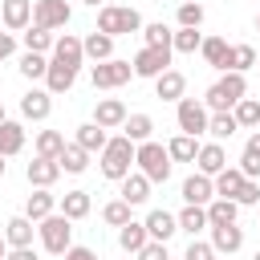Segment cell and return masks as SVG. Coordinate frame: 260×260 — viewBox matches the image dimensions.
<instances>
[{
	"mask_svg": "<svg viewBox=\"0 0 260 260\" xmlns=\"http://www.w3.org/2000/svg\"><path fill=\"white\" fill-rule=\"evenodd\" d=\"M142 37H146V45H150V49H171V45H175V32H171L162 20L142 24Z\"/></svg>",
	"mask_w": 260,
	"mask_h": 260,
	"instance_id": "cell-40",
	"label": "cell"
},
{
	"mask_svg": "<svg viewBox=\"0 0 260 260\" xmlns=\"http://www.w3.org/2000/svg\"><path fill=\"white\" fill-rule=\"evenodd\" d=\"M183 260H215V248L207 240H191L187 252H183Z\"/></svg>",
	"mask_w": 260,
	"mask_h": 260,
	"instance_id": "cell-46",
	"label": "cell"
},
{
	"mask_svg": "<svg viewBox=\"0 0 260 260\" xmlns=\"http://www.w3.org/2000/svg\"><path fill=\"white\" fill-rule=\"evenodd\" d=\"M61 215L65 219H85L89 215V191H65L61 195Z\"/></svg>",
	"mask_w": 260,
	"mask_h": 260,
	"instance_id": "cell-34",
	"label": "cell"
},
{
	"mask_svg": "<svg viewBox=\"0 0 260 260\" xmlns=\"http://www.w3.org/2000/svg\"><path fill=\"white\" fill-rule=\"evenodd\" d=\"M183 93H187V77H183L179 69H167L162 77H154V98H162V102H183Z\"/></svg>",
	"mask_w": 260,
	"mask_h": 260,
	"instance_id": "cell-18",
	"label": "cell"
},
{
	"mask_svg": "<svg viewBox=\"0 0 260 260\" xmlns=\"http://www.w3.org/2000/svg\"><path fill=\"white\" fill-rule=\"evenodd\" d=\"M167 154H171V162H195L199 142H195L191 134H175V138L167 142Z\"/></svg>",
	"mask_w": 260,
	"mask_h": 260,
	"instance_id": "cell-33",
	"label": "cell"
},
{
	"mask_svg": "<svg viewBox=\"0 0 260 260\" xmlns=\"http://www.w3.org/2000/svg\"><path fill=\"white\" fill-rule=\"evenodd\" d=\"M0 260H8V240H4V232H0Z\"/></svg>",
	"mask_w": 260,
	"mask_h": 260,
	"instance_id": "cell-54",
	"label": "cell"
},
{
	"mask_svg": "<svg viewBox=\"0 0 260 260\" xmlns=\"http://www.w3.org/2000/svg\"><path fill=\"white\" fill-rule=\"evenodd\" d=\"M126 106L118 102V98H98V106H93V122L102 126V130H118V126H126Z\"/></svg>",
	"mask_w": 260,
	"mask_h": 260,
	"instance_id": "cell-11",
	"label": "cell"
},
{
	"mask_svg": "<svg viewBox=\"0 0 260 260\" xmlns=\"http://www.w3.org/2000/svg\"><path fill=\"white\" fill-rule=\"evenodd\" d=\"M65 260H98V252H93V248H77V244H73V248L65 252Z\"/></svg>",
	"mask_w": 260,
	"mask_h": 260,
	"instance_id": "cell-51",
	"label": "cell"
},
{
	"mask_svg": "<svg viewBox=\"0 0 260 260\" xmlns=\"http://www.w3.org/2000/svg\"><path fill=\"white\" fill-rule=\"evenodd\" d=\"M118 199H126L130 207L146 203V199H150V179H146L142 171H130V175L122 179V195H118Z\"/></svg>",
	"mask_w": 260,
	"mask_h": 260,
	"instance_id": "cell-21",
	"label": "cell"
},
{
	"mask_svg": "<svg viewBox=\"0 0 260 260\" xmlns=\"http://www.w3.org/2000/svg\"><path fill=\"white\" fill-rule=\"evenodd\" d=\"M57 162H61V171H65V175H81V171L89 167V150H81L77 142H69V146L61 150V158H57Z\"/></svg>",
	"mask_w": 260,
	"mask_h": 260,
	"instance_id": "cell-36",
	"label": "cell"
},
{
	"mask_svg": "<svg viewBox=\"0 0 260 260\" xmlns=\"http://www.w3.org/2000/svg\"><path fill=\"white\" fill-rule=\"evenodd\" d=\"M244 154H252V158H260V130H256V134H252V138L244 142Z\"/></svg>",
	"mask_w": 260,
	"mask_h": 260,
	"instance_id": "cell-53",
	"label": "cell"
},
{
	"mask_svg": "<svg viewBox=\"0 0 260 260\" xmlns=\"http://www.w3.org/2000/svg\"><path fill=\"white\" fill-rule=\"evenodd\" d=\"M73 81H77V69L61 65V61H49V73H45V89L49 93H69Z\"/></svg>",
	"mask_w": 260,
	"mask_h": 260,
	"instance_id": "cell-23",
	"label": "cell"
},
{
	"mask_svg": "<svg viewBox=\"0 0 260 260\" xmlns=\"http://www.w3.org/2000/svg\"><path fill=\"white\" fill-rule=\"evenodd\" d=\"M49 114H53V93H49V89H28V93L20 98V118L45 122Z\"/></svg>",
	"mask_w": 260,
	"mask_h": 260,
	"instance_id": "cell-10",
	"label": "cell"
},
{
	"mask_svg": "<svg viewBox=\"0 0 260 260\" xmlns=\"http://www.w3.org/2000/svg\"><path fill=\"white\" fill-rule=\"evenodd\" d=\"M69 16H73V12H69L65 0H32V24H37V28H49V32H53V28H65Z\"/></svg>",
	"mask_w": 260,
	"mask_h": 260,
	"instance_id": "cell-9",
	"label": "cell"
},
{
	"mask_svg": "<svg viewBox=\"0 0 260 260\" xmlns=\"http://www.w3.org/2000/svg\"><path fill=\"white\" fill-rule=\"evenodd\" d=\"M122 134H126L134 146H142V142H150V134H154V118H150V114H130L126 126H122Z\"/></svg>",
	"mask_w": 260,
	"mask_h": 260,
	"instance_id": "cell-27",
	"label": "cell"
},
{
	"mask_svg": "<svg viewBox=\"0 0 260 260\" xmlns=\"http://www.w3.org/2000/svg\"><path fill=\"white\" fill-rule=\"evenodd\" d=\"M24 179H28L32 187H53V183L61 179V162H57V158H32V162L24 167Z\"/></svg>",
	"mask_w": 260,
	"mask_h": 260,
	"instance_id": "cell-16",
	"label": "cell"
},
{
	"mask_svg": "<svg viewBox=\"0 0 260 260\" xmlns=\"http://www.w3.org/2000/svg\"><path fill=\"white\" fill-rule=\"evenodd\" d=\"M134 162H138V171H142L150 183H167V179H171V154H167V146H158V142H142V146L134 150Z\"/></svg>",
	"mask_w": 260,
	"mask_h": 260,
	"instance_id": "cell-5",
	"label": "cell"
},
{
	"mask_svg": "<svg viewBox=\"0 0 260 260\" xmlns=\"http://www.w3.org/2000/svg\"><path fill=\"white\" fill-rule=\"evenodd\" d=\"M73 142H77L81 150H89V154H102L110 138H106V130H102L98 122H85V126H77V138H73Z\"/></svg>",
	"mask_w": 260,
	"mask_h": 260,
	"instance_id": "cell-28",
	"label": "cell"
},
{
	"mask_svg": "<svg viewBox=\"0 0 260 260\" xmlns=\"http://www.w3.org/2000/svg\"><path fill=\"white\" fill-rule=\"evenodd\" d=\"M232 114H236V122H240V126H256V130H260V102H256V98H244Z\"/></svg>",
	"mask_w": 260,
	"mask_h": 260,
	"instance_id": "cell-43",
	"label": "cell"
},
{
	"mask_svg": "<svg viewBox=\"0 0 260 260\" xmlns=\"http://www.w3.org/2000/svg\"><path fill=\"white\" fill-rule=\"evenodd\" d=\"M37 236H41L45 252H53V256H65V252L73 248V219H65L61 211H53L49 219H41V223H37Z\"/></svg>",
	"mask_w": 260,
	"mask_h": 260,
	"instance_id": "cell-4",
	"label": "cell"
},
{
	"mask_svg": "<svg viewBox=\"0 0 260 260\" xmlns=\"http://www.w3.org/2000/svg\"><path fill=\"white\" fill-rule=\"evenodd\" d=\"M236 130H240V122H236V114H232V110H223V114H211V122H207V134H211L215 142L232 138Z\"/></svg>",
	"mask_w": 260,
	"mask_h": 260,
	"instance_id": "cell-38",
	"label": "cell"
},
{
	"mask_svg": "<svg viewBox=\"0 0 260 260\" xmlns=\"http://www.w3.org/2000/svg\"><path fill=\"white\" fill-rule=\"evenodd\" d=\"M252 65H260V61H256V49H252V45H232V49H228V69H223V73H248Z\"/></svg>",
	"mask_w": 260,
	"mask_h": 260,
	"instance_id": "cell-31",
	"label": "cell"
},
{
	"mask_svg": "<svg viewBox=\"0 0 260 260\" xmlns=\"http://www.w3.org/2000/svg\"><path fill=\"white\" fill-rule=\"evenodd\" d=\"M171 49H175V53H195V49H203V37H199V28H179Z\"/></svg>",
	"mask_w": 260,
	"mask_h": 260,
	"instance_id": "cell-45",
	"label": "cell"
},
{
	"mask_svg": "<svg viewBox=\"0 0 260 260\" xmlns=\"http://www.w3.org/2000/svg\"><path fill=\"white\" fill-rule=\"evenodd\" d=\"M244 98H248V81H244V73H223L219 81L207 85L203 106H207L211 114H223V110H236Z\"/></svg>",
	"mask_w": 260,
	"mask_h": 260,
	"instance_id": "cell-1",
	"label": "cell"
},
{
	"mask_svg": "<svg viewBox=\"0 0 260 260\" xmlns=\"http://www.w3.org/2000/svg\"><path fill=\"white\" fill-rule=\"evenodd\" d=\"M12 53H16V37L12 32H0V61H8Z\"/></svg>",
	"mask_w": 260,
	"mask_h": 260,
	"instance_id": "cell-50",
	"label": "cell"
},
{
	"mask_svg": "<svg viewBox=\"0 0 260 260\" xmlns=\"http://www.w3.org/2000/svg\"><path fill=\"white\" fill-rule=\"evenodd\" d=\"M236 203H240V207H256V203H260V183H256V179H248V183L240 187Z\"/></svg>",
	"mask_w": 260,
	"mask_h": 260,
	"instance_id": "cell-47",
	"label": "cell"
},
{
	"mask_svg": "<svg viewBox=\"0 0 260 260\" xmlns=\"http://www.w3.org/2000/svg\"><path fill=\"white\" fill-rule=\"evenodd\" d=\"M81 45H85V57H89L93 65H102V61H114V37H106V32H98V28H93V32H89Z\"/></svg>",
	"mask_w": 260,
	"mask_h": 260,
	"instance_id": "cell-25",
	"label": "cell"
},
{
	"mask_svg": "<svg viewBox=\"0 0 260 260\" xmlns=\"http://www.w3.org/2000/svg\"><path fill=\"white\" fill-rule=\"evenodd\" d=\"M53 45H57V37L49 28H37V24L24 28V53H49Z\"/></svg>",
	"mask_w": 260,
	"mask_h": 260,
	"instance_id": "cell-37",
	"label": "cell"
},
{
	"mask_svg": "<svg viewBox=\"0 0 260 260\" xmlns=\"http://www.w3.org/2000/svg\"><path fill=\"white\" fill-rule=\"evenodd\" d=\"M138 260H171L167 256V244H158V240H150L142 252H138Z\"/></svg>",
	"mask_w": 260,
	"mask_h": 260,
	"instance_id": "cell-48",
	"label": "cell"
},
{
	"mask_svg": "<svg viewBox=\"0 0 260 260\" xmlns=\"http://www.w3.org/2000/svg\"><path fill=\"white\" fill-rule=\"evenodd\" d=\"M24 150V126L20 122H4L0 126V154L8 158V154H20Z\"/></svg>",
	"mask_w": 260,
	"mask_h": 260,
	"instance_id": "cell-35",
	"label": "cell"
},
{
	"mask_svg": "<svg viewBox=\"0 0 260 260\" xmlns=\"http://www.w3.org/2000/svg\"><path fill=\"white\" fill-rule=\"evenodd\" d=\"M0 24H4V20H0Z\"/></svg>",
	"mask_w": 260,
	"mask_h": 260,
	"instance_id": "cell-61",
	"label": "cell"
},
{
	"mask_svg": "<svg viewBox=\"0 0 260 260\" xmlns=\"http://www.w3.org/2000/svg\"><path fill=\"white\" fill-rule=\"evenodd\" d=\"M53 61H61V65H69V69H77V65L85 61V45H81V37L61 32V37H57V45H53Z\"/></svg>",
	"mask_w": 260,
	"mask_h": 260,
	"instance_id": "cell-13",
	"label": "cell"
},
{
	"mask_svg": "<svg viewBox=\"0 0 260 260\" xmlns=\"http://www.w3.org/2000/svg\"><path fill=\"white\" fill-rule=\"evenodd\" d=\"M4 122H8V114H4V102H0V126H4Z\"/></svg>",
	"mask_w": 260,
	"mask_h": 260,
	"instance_id": "cell-55",
	"label": "cell"
},
{
	"mask_svg": "<svg viewBox=\"0 0 260 260\" xmlns=\"http://www.w3.org/2000/svg\"><path fill=\"white\" fill-rule=\"evenodd\" d=\"M183 199L191 203V207H207L211 199H215V179H207V175H191L187 183H183Z\"/></svg>",
	"mask_w": 260,
	"mask_h": 260,
	"instance_id": "cell-15",
	"label": "cell"
},
{
	"mask_svg": "<svg viewBox=\"0 0 260 260\" xmlns=\"http://www.w3.org/2000/svg\"><path fill=\"white\" fill-rule=\"evenodd\" d=\"M203 228H211V223H207V207H191V203H187V207L179 211V232H191V236H195V232H203Z\"/></svg>",
	"mask_w": 260,
	"mask_h": 260,
	"instance_id": "cell-39",
	"label": "cell"
},
{
	"mask_svg": "<svg viewBox=\"0 0 260 260\" xmlns=\"http://www.w3.org/2000/svg\"><path fill=\"white\" fill-rule=\"evenodd\" d=\"M0 175H4V154H0Z\"/></svg>",
	"mask_w": 260,
	"mask_h": 260,
	"instance_id": "cell-56",
	"label": "cell"
},
{
	"mask_svg": "<svg viewBox=\"0 0 260 260\" xmlns=\"http://www.w3.org/2000/svg\"><path fill=\"white\" fill-rule=\"evenodd\" d=\"M0 20H4V28L24 32L32 24V0H4L0 4Z\"/></svg>",
	"mask_w": 260,
	"mask_h": 260,
	"instance_id": "cell-12",
	"label": "cell"
},
{
	"mask_svg": "<svg viewBox=\"0 0 260 260\" xmlns=\"http://www.w3.org/2000/svg\"><path fill=\"white\" fill-rule=\"evenodd\" d=\"M211 248L215 252H240L244 248V228L240 223H228V228H211Z\"/></svg>",
	"mask_w": 260,
	"mask_h": 260,
	"instance_id": "cell-24",
	"label": "cell"
},
{
	"mask_svg": "<svg viewBox=\"0 0 260 260\" xmlns=\"http://www.w3.org/2000/svg\"><path fill=\"white\" fill-rule=\"evenodd\" d=\"M179 130L183 134H191V138H199V134H207V122H211V110L199 102V98H183L179 102Z\"/></svg>",
	"mask_w": 260,
	"mask_h": 260,
	"instance_id": "cell-8",
	"label": "cell"
},
{
	"mask_svg": "<svg viewBox=\"0 0 260 260\" xmlns=\"http://www.w3.org/2000/svg\"><path fill=\"white\" fill-rule=\"evenodd\" d=\"M134 142L126 138V134H118V138H110L106 142V150H102V175L106 179H114V183H122L126 175H130V167H134Z\"/></svg>",
	"mask_w": 260,
	"mask_h": 260,
	"instance_id": "cell-2",
	"label": "cell"
},
{
	"mask_svg": "<svg viewBox=\"0 0 260 260\" xmlns=\"http://www.w3.org/2000/svg\"><path fill=\"white\" fill-rule=\"evenodd\" d=\"M65 146H69V142H65L61 130H41V134H37V158H61Z\"/></svg>",
	"mask_w": 260,
	"mask_h": 260,
	"instance_id": "cell-32",
	"label": "cell"
},
{
	"mask_svg": "<svg viewBox=\"0 0 260 260\" xmlns=\"http://www.w3.org/2000/svg\"><path fill=\"white\" fill-rule=\"evenodd\" d=\"M134 77V65L130 61H102V65H93L89 69V81H93V89H118V85H126Z\"/></svg>",
	"mask_w": 260,
	"mask_h": 260,
	"instance_id": "cell-7",
	"label": "cell"
},
{
	"mask_svg": "<svg viewBox=\"0 0 260 260\" xmlns=\"http://www.w3.org/2000/svg\"><path fill=\"white\" fill-rule=\"evenodd\" d=\"M146 232H150V240H158V244H167L175 232H179V215H171V211H162V207H154L146 219Z\"/></svg>",
	"mask_w": 260,
	"mask_h": 260,
	"instance_id": "cell-17",
	"label": "cell"
},
{
	"mask_svg": "<svg viewBox=\"0 0 260 260\" xmlns=\"http://www.w3.org/2000/svg\"><path fill=\"white\" fill-rule=\"evenodd\" d=\"M102 219H106L110 228H126V223H130V203H126V199H110V203L102 207Z\"/></svg>",
	"mask_w": 260,
	"mask_h": 260,
	"instance_id": "cell-41",
	"label": "cell"
},
{
	"mask_svg": "<svg viewBox=\"0 0 260 260\" xmlns=\"http://www.w3.org/2000/svg\"><path fill=\"white\" fill-rule=\"evenodd\" d=\"M236 215H240L236 199H211L207 203V223L211 228H228V223H236Z\"/></svg>",
	"mask_w": 260,
	"mask_h": 260,
	"instance_id": "cell-29",
	"label": "cell"
},
{
	"mask_svg": "<svg viewBox=\"0 0 260 260\" xmlns=\"http://www.w3.org/2000/svg\"><path fill=\"white\" fill-rule=\"evenodd\" d=\"M32 219L28 215H12L8 223H4V240H8V248H32Z\"/></svg>",
	"mask_w": 260,
	"mask_h": 260,
	"instance_id": "cell-22",
	"label": "cell"
},
{
	"mask_svg": "<svg viewBox=\"0 0 260 260\" xmlns=\"http://www.w3.org/2000/svg\"><path fill=\"white\" fill-rule=\"evenodd\" d=\"M199 24H203V4L199 0L179 4V28H199Z\"/></svg>",
	"mask_w": 260,
	"mask_h": 260,
	"instance_id": "cell-44",
	"label": "cell"
},
{
	"mask_svg": "<svg viewBox=\"0 0 260 260\" xmlns=\"http://www.w3.org/2000/svg\"><path fill=\"white\" fill-rule=\"evenodd\" d=\"M252 260H260V252H256V256H252Z\"/></svg>",
	"mask_w": 260,
	"mask_h": 260,
	"instance_id": "cell-60",
	"label": "cell"
},
{
	"mask_svg": "<svg viewBox=\"0 0 260 260\" xmlns=\"http://www.w3.org/2000/svg\"><path fill=\"white\" fill-rule=\"evenodd\" d=\"M85 4H93V8H98V4H102V0H85Z\"/></svg>",
	"mask_w": 260,
	"mask_h": 260,
	"instance_id": "cell-57",
	"label": "cell"
},
{
	"mask_svg": "<svg viewBox=\"0 0 260 260\" xmlns=\"http://www.w3.org/2000/svg\"><path fill=\"white\" fill-rule=\"evenodd\" d=\"M244 183H248V179H244L240 167H223V171L215 175V199H236Z\"/></svg>",
	"mask_w": 260,
	"mask_h": 260,
	"instance_id": "cell-26",
	"label": "cell"
},
{
	"mask_svg": "<svg viewBox=\"0 0 260 260\" xmlns=\"http://www.w3.org/2000/svg\"><path fill=\"white\" fill-rule=\"evenodd\" d=\"M175 4H187V0H175Z\"/></svg>",
	"mask_w": 260,
	"mask_h": 260,
	"instance_id": "cell-59",
	"label": "cell"
},
{
	"mask_svg": "<svg viewBox=\"0 0 260 260\" xmlns=\"http://www.w3.org/2000/svg\"><path fill=\"white\" fill-rule=\"evenodd\" d=\"M195 167H199V175L215 179V175L228 167V150H223L219 142H203V146H199V154H195Z\"/></svg>",
	"mask_w": 260,
	"mask_h": 260,
	"instance_id": "cell-14",
	"label": "cell"
},
{
	"mask_svg": "<svg viewBox=\"0 0 260 260\" xmlns=\"http://www.w3.org/2000/svg\"><path fill=\"white\" fill-rule=\"evenodd\" d=\"M228 49H232V45H228L223 37H203V49H199V53H203V61H207L211 69H228Z\"/></svg>",
	"mask_w": 260,
	"mask_h": 260,
	"instance_id": "cell-30",
	"label": "cell"
},
{
	"mask_svg": "<svg viewBox=\"0 0 260 260\" xmlns=\"http://www.w3.org/2000/svg\"><path fill=\"white\" fill-rule=\"evenodd\" d=\"M20 73H24L28 81H32V77H45V73H49V57H45V53H24V57H20Z\"/></svg>",
	"mask_w": 260,
	"mask_h": 260,
	"instance_id": "cell-42",
	"label": "cell"
},
{
	"mask_svg": "<svg viewBox=\"0 0 260 260\" xmlns=\"http://www.w3.org/2000/svg\"><path fill=\"white\" fill-rule=\"evenodd\" d=\"M171 53H175V49H150V45H142V49L134 53V61H130V65H134V77H150V81L162 77V73L171 69Z\"/></svg>",
	"mask_w": 260,
	"mask_h": 260,
	"instance_id": "cell-6",
	"label": "cell"
},
{
	"mask_svg": "<svg viewBox=\"0 0 260 260\" xmlns=\"http://www.w3.org/2000/svg\"><path fill=\"white\" fill-rule=\"evenodd\" d=\"M256 28H260V12H256Z\"/></svg>",
	"mask_w": 260,
	"mask_h": 260,
	"instance_id": "cell-58",
	"label": "cell"
},
{
	"mask_svg": "<svg viewBox=\"0 0 260 260\" xmlns=\"http://www.w3.org/2000/svg\"><path fill=\"white\" fill-rule=\"evenodd\" d=\"M240 171H244V179H260V158L240 154Z\"/></svg>",
	"mask_w": 260,
	"mask_h": 260,
	"instance_id": "cell-49",
	"label": "cell"
},
{
	"mask_svg": "<svg viewBox=\"0 0 260 260\" xmlns=\"http://www.w3.org/2000/svg\"><path fill=\"white\" fill-rule=\"evenodd\" d=\"M57 211V195H49V187H37L28 199H24V215L32 219V223H41V219H49Z\"/></svg>",
	"mask_w": 260,
	"mask_h": 260,
	"instance_id": "cell-19",
	"label": "cell"
},
{
	"mask_svg": "<svg viewBox=\"0 0 260 260\" xmlns=\"http://www.w3.org/2000/svg\"><path fill=\"white\" fill-rule=\"evenodd\" d=\"M138 28H142L138 8H126V4H102L98 8V32L122 37V32H138Z\"/></svg>",
	"mask_w": 260,
	"mask_h": 260,
	"instance_id": "cell-3",
	"label": "cell"
},
{
	"mask_svg": "<svg viewBox=\"0 0 260 260\" xmlns=\"http://www.w3.org/2000/svg\"><path fill=\"white\" fill-rule=\"evenodd\" d=\"M8 260H41V256H37V248H12Z\"/></svg>",
	"mask_w": 260,
	"mask_h": 260,
	"instance_id": "cell-52",
	"label": "cell"
},
{
	"mask_svg": "<svg viewBox=\"0 0 260 260\" xmlns=\"http://www.w3.org/2000/svg\"><path fill=\"white\" fill-rule=\"evenodd\" d=\"M150 244V232H146V223H138V219H130L126 228H118V248L122 252H130V256H138L142 248Z\"/></svg>",
	"mask_w": 260,
	"mask_h": 260,
	"instance_id": "cell-20",
	"label": "cell"
}]
</instances>
